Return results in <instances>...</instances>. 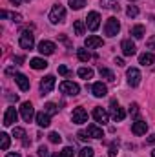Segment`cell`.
Returning a JSON list of instances; mask_svg holds the SVG:
<instances>
[{"mask_svg": "<svg viewBox=\"0 0 155 157\" xmlns=\"http://www.w3.org/2000/svg\"><path fill=\"white\" fill-rule=\"evenodd\" d=\"M49 20H51V24L64 22L66 20V9H64V6H60V4L53 6L51 11H49Z\"/></svg>", "mask_w": 155, "mask_h": 157, "instance_id": "obj_1", "label": "cell"}, {"mask_svg": "<svg viewBox=\"0 0 155 157\" xmlns=\"http://www.w3.org/2000/svg\"><path fill=\"white\" fill-rule=\"evenodd\" d=\"M119 31H120V24H119V20H117L115 17H110V18L106 20V26H104V33H106L108 37H115Z\"/></svg>", "mask_w": 155, "mask_h": 157, "instance_id": "obj_2", "label": "cell"}, {"mask_svg": "<svg viewBox=\"0 0 155 157\" xmlns=\"http://www.w3.org/2000/svg\"><path fill=\"white\" fill-rule=\"evenodd\" d=\"M60 91L62 93H66V95H78V91H80V86H78L77 82H71V80H64V82H60Z\"/></svg>", "mask_w": 155, "mask_h": 157, "instance_id": "obj_3", "label": "cell"}, {"mask_svg": "<svg viewBox=\"0 0 155 157\" xmlns=\"http://www.w3.org/2000/svg\"><path fill=\"white\" fill-rule=\"evenodd\" d=\"M18 44L22 49H33L35 46V37L29 33V31H22L20 33V39H18Z\"/></svg>", "mask_w": 155, "mask_h": 157, "instance_id": "obj_4", "label": "cell"}, {"mask_svg": "<svg viewBox=\"0 0 155 157\" xmlns=\"http://www.w3.org/2000/svg\"><path fill=\"white\" fill-rule=\"evenodd\" d=\"M86 26H88V29H89V31H97V29H99V26H100V15H99L97 11L88 13Z\"/></svg>", "mask_w": 155, "mask_h": 157, "instance_id": "obj_5", "label": "cell"}, {"mask_svg": "<svg viewBox=\"0 0 155 157\" xmlns=\"http://www.w3.org/2000/svg\"><path fill=\"white\" fill-rule=\"evenodd\" d=\"M20 115H22V119H24L26 122H31L33 117H37L33 104H31V102H22V106H20Z\"/></svg>", "mask_w": 155, "mask_h": 157, "instance_id": "obj_6", "label": "cell"}, {"mask_svg": "<svg viewBox=\"0 0 155 157\" xmlns=\"http://www.w3.org/2000/svg\"><path fill=\"white\" fill-rule=\"evenodd\" d=\"M110 110H112V117H113V121H115V122L124 121V117H126V112H124V108H120V106H119V102H117V101H112Z\"/></svg>", "mask_w": 155, "mask_h": 157, "instance_id": "obj_7", "label": "cell"}, {"mask_svg": "<svg viewBox=\"0 0 155 157\" xmlns=\"http://www.w3.org/2000/svg\"><path fill=\"white\" fill-rule=\"evenodd\" d=\"M53 88H55V77L53 75H46V77L40 80V93L47 95Z\"/></svg>", "mask_w": 155, "mask_h": 157, "instance_id": "obj_8", "label": "cell"}, {"mask_svg": "<svg viewBox=\"0 0 155 157\" xmlns=\"http://www.w3.org/2000/svg\"><path fill=\"white\" fill-rule=\"evenodd\" d=\"M126 77H128V84L133 86V88L139 86V82H141V78H142L141 77V71H139L137 68H130V70L126 71Z\"/></svg>", "mask_w": 155, "mask_h": 157, "instance_id": "obj_9", "label": "cell"}, {"mask_svg": "<svg viewBox=\"0 0 155 157\" xmlns=\"http://www.w3.org/2000/svg\"><path fill=\"white\" fill-rule=\"evenodd\" d=\"M71 121H73L75 124H84V122H88V112H86L84 108H75L73 113H71Z\"/></svg>", "mask_w": 155, "mask_h": 157, "instance_id": "obj_10", "label": "cell"}, {"mask_svg": "<svg viewBox=\"0 0 155 157\" xmlns=\"http://www.w3.org/2000/svg\"><path fill=\"white\" fill-rule=\"evenodd\" d=\"M17 117H18V113H17L15 106H9L4 113V126H13L17 122Z\"/></svg>", "mask_w": 155, "mask_h": 157, "instance_id": "obj_11", "label": "cell"}, {"mask_svg": "<svg viewBox=\"0 0 155 157\" xmlns=\"http://www.w3.org/2000/svg\"><path fill=\"white\" fill-rule=\"evenodd\" d=\"M120 49H122V53H124L126 57H133V55L137 53L135 44H133L130 39H126V40H122V42H120Z\"/></svg>", "mask_w": 155, "mask_h": 157, "instance_id": "obj_12", "label": "cell"}, {"mask_svg": "<svg viewBox=\"0 0 155 157\" xmlns=\"http://www.w3.org/2000/svg\"><path fill=\"white\" fill-rule=\"evenodd\" d=\"M55 49H57V46H55L51 40H42V42L39 44V51L42 53V55H53Z\"/></svg>", "mask_w": 155, "mask_h": 157, "instance_id": "obj_13", "label": "cell"}, {"mask_svg": "<svg viewBox=\"0 0 155 157\" xmlns=\"http://www.w3.org/2000/svg\"><path fill=\"white\" fill-rule=\"evenodd\" d=\"M104 42L100 37H97V35H89L88 39L84 40V48H88V49H95V48H100Z\"/></svg>", "mask_w": 155, "mask_h": 157, "instance_id": "obj_14", "label": "cell"}, {"mask_svg": "<svg viewBox=\"0 0 155 157\" xmlns=\"http://www.w3.org/2000/svg\"><path fill=\"white\" fill-rule=\"evenodd\" d=\"M93 119H95L97 122H100V124H106V122H108V119H110V115H108V112H106V110H102L100 106H97V108L93 110Z\"/></svg>", "mask_w": 155, "mask_h": 157, "instance_id": "obj_15", "label": "cell"}, {"mask_svg": "<svg viewBox=\"0 0 155 157\" xmlns=\"http://www.w3.org/2000/svg\"><path fill=\"white\" fill-rule=\"evenodd\" d=\"M146 130H148V124H146L144 121H141V119H137V121L131 124V132H133L135 135H144Z\"/></svg>", "mask_w": 155, "mask_h": 157, "instance_id": "obj_16", "label": "cell"}, {"mask_svg": "<svg viewBox=\"0 0 155 157\" xmlns=\"http://www.w3.org/2000/svg\"><path fill=\"white\" fill-rule=\"evenodd\" d=\"M15 82L18 84V88L22 90V91H28L29 90V78L26 77V75H22V73H15Z\"/></svg>", "mask_w": 155, "mask_h": 157, "instance_id": "obj_17", "label": "cell"}, {"mask_svg": "<svg viewBox=\"0 0 155 157\" xmlns=\"http://www.w3.org/2000/svg\"><path fill=\"white\" fill-rule=\"evenodd\" d=\"M35 121H37V124H39L40 128H47L51 124V115H47L46 112H40V113H37Z\"/></svg>", "mask_w": 155, "mask_h": 157, "instance_id": "obj_18", "label": "cell"}, {"mask_svg": "<svg viewBox=\"0 0 155 157\" xmlns=\"http://www.w3.org/2000/svg\"><path fill=\"white\" fill-rule=\"evenodd\" d=\"M91 93H93L95 97H104V95L108 93V88H106V84H102V82H95V84L91 86Z\"/></svg>", "mask_w": 155, "mask_h": 157, "instance_id": "obj_19", "label": "cell"}, {"mask_svg": "<svg viewBox=\"0 0 155 157\" xmlns=\"http://www.w3.org/2000/svg\"><path fill=\"white\" fill-rule=\"evenodd\" d=\"M88 135H89L91 139H100V137H104V132H102V128H99L97 124H89V126H88Z\"/></svg>", "mask_w": 155, "mask_h": 157, "instance_id": "obj_20", "label": "cell"}, {"mask_svg": "<svg viewBox=\"0 0 155 157\" xmlns=\"http://www.w3.org/2000/svg\"><path fill=\"white\" fill-rule=\"evenodd\" d=\"M153 62H155L153 53H142V55L139 57V64H142V66H152Z\"/></svg>", "mask_w": 155, "mask_h": 157, "instance_id": "obj_21", "label": "cell"}, {"mask_svg": "<svg viewBox=\"0 0 155 157\" xmlns=\"http://www.w3.org/2000/svg\"><path fill=\"white\" fill-rule=\"evenodd\" d=\"M29 66H31L33 70H46V68H47V62H46L44 59H39V57H37V59H31V60H29Z\"/></svg>", "mask_w": 155, "mask_h": 157, "instance_id": "obj_22", "label": "cell"}, {"mask_svg": "<svg viewBox=\"0 0 155 157\" xmlns=\"http://www.w3.org/2000/svg\"><path fill=\"white\" fill-rule=\"evenodd\" d=\"M99 73H100V77H102V78H106V80H110V82H112V80H115L113 71H112V70H108V68H102V66H100V68H99Z\"/></svg>", "mask_w": 155, "mask_h": 157, "instance_id": "obj_23", "label": "cell"}, {"mask_svg": "<svg viewBox=\"0 0 155 157\" xmlns=\"http://www.w3.org/2000/svg\"><path fill=\"white\" fill-rule=\"evenodd\" d=\"M131 35H133L135 39H142V37H144V26H142V24L133 26V28H131Z\"/></svg>", "mask_w": 155, "mask_h": 157, "instance_id": "obj_24", "label": "cell"}, {"mask_svg": "<svg viewBox=\"0 0 155 157\" xmlns=\"http://www.w3.org/2000/svg\"><path fill=\"white\" fill-rule=\"evenodd\" d=\"M77 73H78V77L80 78H86V80L93 77V70H91V68H78Z\"/></svg>", "mask_w": 155, "mask_h": 157, "instance_id": "obj_25", "label": "cell"}, {"mask_svg": "<svg viewBox=\"0 0 155 157\" xmlns=\"http://www.w3.org/2000/svg\"><path fill=\"white\" fill-rule=\"evenodd\" d=\"M100 6L108 7V9H117L119 11V0H100Z\"/></svg>", "mask_w": 155, "mask_h": 157, "instance_id": "obj_26", "label": "cell"}, {"mask_svg": "<svg viewBox=\"0 0 155 157\" xmlns=\"http://www.w3.org/2000/svg\"><path fill=\"white\" fill-rule=\"evenodd\" d=\"M73 29H75V35H84L86 24H84L82 20H75V22H73Z\"/></svg>", "mask_w": 155, "mask_h": 157, "instance_id": "obj_27", "label": "cell"}, {"mask_svg": "<svg viewBox=\"0 0 155 157\" xmlns=\"http://www.w3.org/2000/svg\"><path fill=\"white\" fill-rule=\"evenodd\" d=\"M77 57H78L80 62H88V60L91 59V55H89L88 49H77Z\"/></svg>", "mask_w": 155, "mask_h": 157, "instance_id": "obj_28", "label": "cell"}, {"mask_svg": "<svg viewBox=\"0 0 155 157\" xmlns=\"http://www.w3.org/2000/svg\"><path fill=\"white\" fill-rule=\"evenodd\" d=\"M44 112H46L47 115H55V113H59V108H57V104H53V102H47V104L44 106Z\"/></svg>", "mask_w": 155, "mask_h": 157, "instance_id": "obj_29", "label": "cell"}, {"mask_svg": "<svg viewBox=\"0 0 155 157\" xmlns=\"http://www.w3.org/2000/svg\"><path fill=\"white\" fill-rule=\"evenodd\" d=\"M9 143H11L9 141V135L7 133H0V148L2 150H7L9 148Z\"/></svg>", "mask_w": 155, "mask_h": 157, "instance_id": "obj_30", "label": "cell"}, {"mask_svg": "<svg viewBox=\"0 0 155 157\" xmlns=\"http://www.w3.org/2000/svg\"><path fill=\"white\" fill-rule=\"evenodd\" d=\"M84 6H86V0H70V7H71V9H75V11L82 9Z\"/></svg>", "mask_w": 155, "mask_h": 157, "instance_id": "obj_31", "label": "cell"}, {"mask_svg": "<svg viewBox=\"0 0 155 157\" xmlns=\"http://www.w3.org/2000/svg\"><path fill=\"white\" fill-rule=\"evenodd\" d=\"M126 15H128L130 18H135V17L139 15V7H137V6H128V9H126Z\"/></svg>", "mask_w": 155, "mask_h": 157, "instance_id": "obj_32", "label": "cell"}, {"mask_svg": "<svg viewBox=\"0 0 155 157\" xmlns=\"http://www.w3.org/2000/svg\"><path fill=\"white\" fill-rule=\"evenodd\" d=\"M13 137H15V139H24V137H26V130H24V128H18V126L13 128Z\"/></svg>", "mask_w": 155, "mask_h": 157, "instance_id": "obj_33", "label": "cell"}, {"mask_svg": "<svg viewBox=\"0 0 155 157\" xmlns=\"http://www.w3.org/2000/svg\"><path fill=\"white\" fill-rule=\"evenodd\" d=\"M93 148L91 146H86V148H82L80 152H78V157H93Z\"/></svg>", "mask_w": 155, "mask_h": 157, "instance_id": "obj_34", "label": "cell"}, {"mask_svg": "<svg viewBox=\"0 0 155 157\" xmlns=\"http://www.w3.org/2000/svg\"><path fill=\"white\" fill-rule=\"evenodd\" d=\"M47 139H49V143H53V144H59V143L62 141V137H60L57 132H51V133L47 135Z\"/></svg>", "mask_w": 155, "mask_h": 157, "instance_id": "obj_35", "label": "cell"}, {"mask_svg": "<svg viewBox=\"0 0 155 157\" xmlns=\"http://www.w3.org/2000/svg\"><path fill=\"white\" fill-rule=\"evenodd\" d=\"M73 154H75V150H73L71 146H66V148H62L60 157H73Z\"/></svg>", "mask_w": 155, "mask_h": 157, "instance_id": "obj_36", "label": "cell"}, {"mask_svg": "<svg viewBox=\"0 0 155 157\" xmlns=\"http://www.w3.org/2000/svg\"><path fill=\"white\" fill-rule=\"evenodd\" d=\"M130 115H131V117H137V115H139V104L133 102V104L130 106Z\"/></svg>", "mask_w": 155, "mask_h": 157, "instance_id": "obj_37", "label": "cell"}, {"mask_svg": "<svg viewBox=\"0 0 155 157\" xmlns=\"http://www.w3.org/2000/svg\"><path fill=\"white\" fill-rule=\"evenodd\" d=\"M59 73H60L62 77H70V75H71V71H70L66 66H59Z\"/></svg>", "mask_w": 155, "mask_h": 157, "instance_id": "obj_38", "label": "cell"}, {"mask_svg": "<svg viewBox=\"0 0 155 157\" xmlns=\"http://www.w3.org/2000/svg\"><path fill=\"white\" fill-rule=\"evenodd\" d=\"M39 157H51L49 155V150L46 146H39Z\"/></svg>", "mask_w": 155, "mask_h": 157, "instance_id": "obj_39", "label": "cell"}, {"mask_svg": "<svg viewBox=\"0 0 155 157\" xmlns=\"http://www.w3.org/2000/svg\"><path fill=\"white\" fill-rule=\"evenodd\" d=\"M146 48H148V49H155V35L146 40Z\"/></svg>", "mask_w": 155, "mask_h": 157, "instance_id": "obj_40", "label": "cell"}, {"mask_svg": "<svg viewBox=\"0 0 155 157\" xmlns=\"http://www.w3.org/2000/svg\"><path fill=\"white\" fill-rule=\"evenodd\" d=\"M77 137L80 139V141H88V137H89V135H88V132H78Z\"/></svg>", "mask_w": 155, "mask_h": 157, "instance_id": "obj_41", "label": "cell"}, {"mask_svg": "<svg viewBox=\"0 0 155 157\" xmlns=\"http://www.w3.org/2000/svg\"><path fill=\"white\" fill-rule=\"evenodd\" d=\"M117 152H119V150H117V146L113 144V146L110 148V152H108V155H110V157H115V155H117Z\"/></svg>", "mask_w": 155, "mask_h": 157, "instance_id": "obj_42", "label": "cell"}, {"mask_svg": "<svg viewBox=\"0 0 155 157\" xmlns=\"http://www.w3.org/2000/svg\"><path fill=\"white\" fill-rule=\"evenodd\" d=\"M11 18H13L15 22H20V20H22V17H20L18 13H11Z\"/></svg>", "mask_w": 155, "mask_h": 157, "instance_id": "obj_43", "label": "cell"}, {"mask_svg": "<svg viewBox=\"0 0 155 157\" xmlns=\"http://www.w3.org/2000/svg\"><path fill=\"white\" fill-rule=\"evenodd\" d=\"M146 143H148V144H155V133H152V135L146 139Z\"/></svg>", "mask_w": 155, "mask_h": 157, "instance_id": "obj_44", "label": "cell"}, {"mask_svg": "<svg viewBox=\"0 0 155 157\" xmlns=\"http://www.w3.org/2000/svg\"><path fill=\"white\" fill-rule=\"evenodd\" d=\"M115 64H117V66H120V68H122V66H124V60H122L120 57H117V59H115Z\"/></svg>", "mask_w": 155, "mask_h": 157, "instance_id": "obj_45", "label": "cell"}, {"mask_svg": "<svg viewBox=\"0 0 155 157\" xmlns=\"http://www.w3.org/2000/svg\"><path fill=\"white\" fill-rule=\"evenodd\" d=\"M7 99H9V101H15V102H17V101H18V95H7Z\"/></svg>", "mask_w": 155, "mask_h": 157, "instance_id": "obj_46", "label": "cell"}, {"mask_svg": "<svg viewBox=\"0 0 155 157\" xmlns=\"http://www.w3.org/2000/svg\"><path fill=\"white\" fill-rule=\"evenodd\" d=\"M0 17H2V18H7V17H9V13H7V11H0Z\"/></svg>", "mask_w": 155, "mask_h": 157, "instance_id": "obj_47", "label": "cell"}, {"mask_svg": "<svg viewBox=\"0 0 155 157\" xmlns=\"http://www.w3.org/2000/svg\"><path fill=\"white\" fill-rule=\"evenodd\" d=\"M15 62H17V64H20V62H24V57H15Z\"/></svg>", "mask_w": 155, "mask_h": 157, "instance_id": "obj_48", "label": "cell"}, {"mask_svg": "<svg viewBox=\"0 0 155 157\" xmlns=\"http://www.w3.org/2000/svg\"><path fill=\"white\" fill-rule=\"evenodd\" d=\"M6 157H20V154H17V152H11V154H7Z\"/></svg>", "mask_w": 155, "mask_h": 157, "instance_id": "obj_49", "label": "cell"}, {"mask_svg": "<svg viewBox=\"0 0 155 157\" xmlns=\"http://www.w3.org/2000/svg\"><path fill=\"white\" fill-rule=\"evenodd\" d=\"M9 2H11L13 6H20V2H22V0H9Z\"/></svg>", "mask_w": 155, "mask_h": 157, "instance_id": "obj_50", "label": "cell"}, {"mask_svg": "<svg viewBox=\"0 0 155 157\" xmlns=\"http://www.w3.org/2000/svg\"><path fill=\"white\" fill-rule=\"evenodd\" d=\"M51 157H60V154H55V155H51Z\"/></svg>", "mask_w": 155, "mask_h": 157, "instance_id": "obj_51", "label": "cell"}, {"mask_svg": "<svg viewBox=\"0 0 155 157\" xmlns=\"http://www.w3.org/2000/svg\"><path fill=\"white\" fill-rule=\"evenodd\" d=\"M152 157H155V150H153V152H152Z\"/></svg>", "mask_w": 155, "mask_h": 157, "instance_id": "obj_52", "label": "cell"}, {"mask_svg": "<svg viewBox=\"0 0 155 157\" xmlns=\"http://www.w3.org/2000/svg\"><path fill=\"white\" fill-rule=\"evenodd\" d=\"M28 2H31V0H28Z\"/></svg>", "mask_w": 155, "mask_h": 157, "instance_id": "obj_53", "label": "cell"}, {"mask_svg": "<svg viewBox=\"0 0 155 157\" xmlns=\"http://www.w3.org/2000/svg\"><path fill=\"white\" fill-rule=\"evenodd\" d=\"M130 2H131V0H130Z\"/></svg>", "mask_w": 155, "mask_h": 157, "instance_id": "obj_54", "label": "cell"}]
</instances>
